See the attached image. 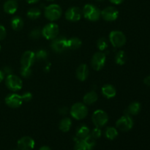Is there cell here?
<instances>
[{
  "mask_svg": "<svg viewBox=\"0 0 150 150\" xmlns=\"http://www.w3.org/2000/svg\"><path fill=\"white\" fill-rule=\"evenodd\" d=\"M101 11L97 6L92 4H86L82 10L83 17L91 21H97L100 18Z\"/></svg>",
  "mask_w": 150,
  "mask_h": 150,
  "instance_id": "cell-1",
  "label": "cell"
},
{
  "mask_svg": "<svg viewBox=\"0 0 150 150\" xmlns=\"http://www.w3.org/2000/svg\"><path fill=\"white\" fill-rule=\"evenodd\" d=\"M45 17L50 21H55L60 18L62 15V7L57 4H51L45 7Z\"/></svg>",
  "mask_w": 150,
  "mask_h": 150,
  "instance_id": "cell-2",
  "label": "cell"
},
{
  "mask_svg": "<svg viewBox=\"0 0 150 150\" xmlns=\"http://www.w3.org/2000/svg\"><path fill=\"white\" fill-rule=\"evenodd\" d=\"M70 115L77 120L84 119L88 114V109L86 105L82 103H76L73 104L70 108Z\"/></svg>",
  "mask_w": 150,
  "mask_h": 150,
  "instance_id": "cell-3",
  "label": "cell"
},
{
  "mask_svg": "<svg viewBox=\"0 0 150 150\" xmlns=\"http://www.w3.org/2000/svg\"><path fill=\"white\" fill-rule=\"evenodd\" d=\"M5 85L7 89H10L12 92H17L21 89L23 82L18 76H15L12 73L6 77Z\"/></svg>",
  "mask_w": 150,
  "mask_h": 150,
  "instance_id": "cell-4",
  "label": "cell"
},
{
  "mask_svg": "<svg viewBox=\"0 0 150 150\" xmlns=\"http://www.w3.org/2000/svg\"><path fill=\"white\" fill-rule=\"evenodd\" d=\"M41 33L45 39L54 40L58 36L59 33V29L57 24L54 23H50L42 28Z\"/></svg>",
  "mask_w": 150,
  "mask_h": 150,
  "instance_id": "cell-5",
  "label": "cell"
},
{
  "mask_svg": "<svg viewBox=\"0 0 150 150\" xmlns=\"http://www.w3.org/2000/svg\"><path fill=\"white\" fill-rule=\"evenodd\" d=\"M109 40L112 45L116 48H120L126 43V37L121 31H112L109 35Z\"/></svg>",
  "mask_w": 150,
  "mask_h": 150,
  "instance_id": "cell-6",
  "label": "cell"
},
{
  "mask_svg": "<svg viewBox=\"0 0 150 150\" xmlns=\"http://www.w3.org/2000/svg\"><path fill=\"white\" fill-rule=\"evenodd\" d=\"M133 120L130 115L125 114L120 117L116 123V126L120 130L123 132H127L131 130L133 127Z\"/></svg>",
  "mask_w": 150,
  "mask_h": 150,
  "instance_id": "cell-7",
  "label": "cell"
},
{
  "mask_svg": "<svg viewBox=\"0 0 150 150\" xmlns=\"http://www.w3.org/2000/svg\"><path fill=\"white\" fill-rule=\"evenodd\" d=\"M92 120L95 127H102L105 126L108 122V116L106 114V112H105L103 110H96L92 114Z\"/></svg>",
  "mask_w": 150,
  "mask_h": 150,
  "instance_id": "cell-8",
  "label": "cell"
},
{
  "mask_svg": "<svg viewBox=\"0 0 150 150\" xmlns=\"http://www.w3.org/2000/svg\"><path fill=\"white\" fill-rule=\"evenodd\" d=\"M51 47L55 53H62L67 49V39L64 37H57L52 40Z\"/></svg>",
  "mask_w": 150,
  "mask_h": 150,
  "instance_id": "cell-9",
  "label": "cell"
},
{
  "mask_svg": "<svg viewBox=\"0 0 150 150\" xmlns=\"http://www.w3.org/2000/svg\"><path fill=\"white\" fill-rule=\"evenodd\" d=\"M106 57L105 54L103 52H97L92 57L91 60V65L95 70H100L103 69L105 64Z\"/></svg>",
  "mask_w": 150,
  "mask_h": 150,
  "instance_id": "cell-10",
  "label": "cell"
},
{
  "mask_svg": "<svg viewBox=\"0 0 150 150\" xmlns=\"http://www.w3.org/2000/svg\"><path fill=\"white\" fill-rule=\"evenodd\" d=\"M100 17L106 21H114L119 17V11L116 7L109 6L101 10Z\"/></svg>",
  "mask_w": 150,
  "mask_h": 150,
  "instance_id": "cell-11",
  "label": "cell"
},
{
  "mask_svg": "<svg viewBox=\"0 0 150 150\" xmlns=\"http://www.w3.org/2000/svg\"><path fill=\"white\" fill-rule=\"evenodd\" d=\"M5 103L7 106L12 108H17L22 105L23 102L21 95L16 93H12L7 95L5 98Z\"/></svg>",
  "mask_w": 150,
  "mask_h": 150,
  "instance_id": "cell-12",
  "label": "cell"
},
{
  "mask_svg": "<svg viewBox=\"0 0 150 150\" xmlns=\"http://www.w3.org/2000/svg\"><path fill=\"white\" fill-rule=\"evenodd\" d=\"M82 16V10L78 7H71L65 12V18L71 22L79 21Z\"/></svg>",
  "mask_w": 150,
  "mask_h": 150,
  "instance_id": "cell-13",
  "label": "cell"
},
{
  "mask_svg": "<svg viewBox=\"0 0 150 150\" xmlns=\"http://www.w3.org/2000/svg\"><path fill=\"white\" fill-rule=\"evenodd\" d=\"M35 142L29 136H23L18 142V148L19 150H32L35 147Z\"/></svg>",
  "mask_w": 150,
  "mask_h": 150,
  "instance_id": "cell-14",
  "label": "cell"
},
{
  "mask_svg": "<svg viewBox=\"0 0 150 150\" xmlns=\"http://www.w3.org/2000/svg\"><path fill=\"white\" fill-rule=\"evenodd\" d=\"M35 54L32 51H26L22 55L21 59V64L22 67H31L35 63Z\"/></svg>",
  "mask_w": 150,
  "mask_h": 150,
  "instance_id": "cell-15",
  "label": "cell"
},
{
  "mask_svg": "<svg viewBox=\"0 0 150 150\" xmlns=\"http://www.w3.org/2000/svg\"><path fill=\"white\" fill-rule=\"evenodd\" d=\"M76 78L81 81H84L89 76V69L86 64H81L78 67L76 72Z\"/></svg>",
  "mask_w": 150,
  "mask_h": 150,
  "instance_id": "cell-16",
  "label": "cell"
},
{
  "mask_svg": "<svg viewBox=\"0 0 150 150\" xmlns=\"http://www.w3.org/2000/svg\"><path fill=\"white\" fill-rule=\"evenodd\" d=\"M18 4L16 0H7L4 3L3 9L6 13L10 15H13L17 11Z\"/></svg>",
  "mask_w": 150,
  "mask_h": 150,
  "instance_id": "cell-17",
  "label": "cell"
},
{
  "mask_svg": "<svg viewBox=\"0 0 150 150\" xmlns=\"http://www.w3.org/2000/svg\"><path fill=\"white\" fill-rule=\"evenodd\" d=\"M101 91H102L103 95L108 99L114 98L116 96V94H117V90H116L115 87L111 84L104 85L102 87Z\"/></svg>",
  "mask_w": 150,
  "mask_h": 150,
  "instance_id": "cell-18",
  "label": "cell"
},
{
  "mask_svg": "<svg viewBox=\"0 0 150 150\" xmlns=\"http://www.w3.org/2000/svg\"><path fill=\"white\" fill-rule=\"evenodd\" d=\"M98 100V95L95 91H91L84 95L83 98V103L85 105H92Z\"/></svg>",
  "mask_w": 150,
  "mask_h": 150,
  "instance_id": "cell-19",
  "label": "cell"
},
{
  "mask_svg": "<svg viewBox=\"0 0 150 150\" xmlns=\"http://www.w3.org/2000/svg\"><path fill=\"white\" fill-rule=\"evenodd\" d=\"M142 109V105L139 102H133L129 105L127 108V114L128 115H137Z\"/></svg>",
  "mask_w": 150,
  "mask_h": 150,
  "instance_id": "cell-20",
  "label": "cell"
},
{
  "mask_svg": "<svg viewBox=\"0 0 150 150\" xmlns=\"http://www.w3.org/2000/svg\"><path fill=\"white\" fill-rule=\"evenodd\" d=\"M72 126V121L70 118L68 117H64L62 120L60 121L59 125V127L61 131L64 132V133H67L70 130Z\"/></svg>",
  "mask_w": 150,
  "mask_h": 150,
  "instance_id": "cell-21",
  "label": "cell"
},
{
  "mask_svg": "<svg viewBox=\"0 0 150 150\" xmlns=\"http://www.w3.org/2000/svg\"><path fill=\"white\" fill-rule=\"evenodd\" d=\"M10 24L13 29H14L15 31H20L23 27V21L19 16H14L11 19Z\"/></svg>",
  "mask_w": 150,
  "mask_h": 150,
  "instance_id": "cell-22",
  "label": "cell"
},
{
  "mask_svg": "<svg viewBox=\"0 0 150 150\" xmlns=\"http://www.w3.org/2000/svg\"><path fill=\"white\" fill-rule=\"evenodd\" d=\"M89 134H90V130H89V127L86 125H83L79 126L76 130V137L79 138V139H85Z\"/></svg>",
  "mask_w": 150,
  "mask_h": 150,
  "instance_id": "cell-23",
  "label": "cell"
},
{
  "mask_svg": "<svg viewBox=\"0 0 150 150\" xmlns=\"http://www.w3.org/2000/svg\"><path fill=\"white\" fill-rule=\"evenodd\" d=\"M82 45V42L79 38H72L67 40V48L72 50L79 49Z\"/></svg>",
  "mask_w": 150,
  "mask_h": 150,
  "instance_id": "cell-24",
  "label": "cell"
},
{
  "mask_svg": "<svg viewBox=\"0 0 150 150\" xmlns=\"http://www.w3.org/2000/svg\"><path fill=\"white\" fill-rule=\"evenodd\" d=\"M26 15L29 18L32 19V20H36L40 17L41 11L38 7H32L28 10Z\"/></svg>",
  "mask_w": 150,
  "mask_h": 150,
  "instance_id": "cell-25",
  "label": "cell"
},
{
  "mask_svg": "<svg viewBox=\"0 0 150 150\" xmlns=\"http://www.w3.org/2000/svg\"><path fill=\"white\" fill-rule=\"evenodd\" d=\"M127 61V55L124 51H119L115 57V62L119 65H123Z\"/></svg>",
  "mask_w": 150,
  "mask_h": 150,
  "instance_id": "cell-26",
  "label": "cell"
},
{
  "mask_svg": "<svg viewBox=\"0 0 150 150\" xmlns=\"http://www.w3.org/2000/svg\"><path fill=\"white\" fill-rule=\"evenodd\" d=\"M74 141L76 142L74 150H89L87 145L83 139H81L76 137L74 139Z\"/></svg>",
  "mask_w": 150,
  "mask_h": 150,
  "instance_id": "cell-27",
  "label": "cell"
},
{
  "mask_svg": "<svg viewBox=\"0 0 150 150\" xmlns=\"http://www.w3.org/2000/svg\"><path fill=\"white\" fill-rule=\"evenodd\" d=\"M118 131L114 127H108L105 130V136L109 140H114L118 136Z\"/></svg>",
  "mask_w": 150,
  "mask_h": 150,
  "instance_id": "cell-28",
  "label": "cell"
},
{
  "mask_svg": "<svg viewBox=\"0 0 150 150\" xmlns=\"http://www.w3.org/2000/svg\"><path fill=\"white\" fill-rule=\"evenodd\" d=\"M83 140H84L85 142H86L89 150L93 149V148L95 147V144H96V139H95V138H93L92 136H91V134H89V136H86L85 139H83Z\"/></svg>",
  "mask_w": 150,
  "mask_h": 150,
  "instance_id": "cell-29",
  "label": "cell"
},
{
  "mask_svg": "<svg viewBox=\"0 0 150 150\" xmlns=\"http://www.w3.org/2000/svg\"><path fill=\"white\" fill-rule=\"evenodd\" d=\"M97 45H98V49H99L100 51H105V50L108 48V42H107L105 38H100V39L98 40Z\"/></svg>",
  "mask_w": 150,
  "mask_h": 150,
  "instance_id": "cell-30",
  "label": "cell"
},
{
  "mask_svg": "<svg viewBox=\"0 0 150 150\" xmlns=\"http://www.w3.org/2000/svg\"><path fill=\"white\" fill-rule=\"evenodd\" d=\"M35 54V59L38 60H44L48 57V53L45 50L40 49Z\"/></svg>",
  "mask_w": 150,
  "mask_h": 150,
  "instance_id": "cell-31",
  "label": "cell"
},
{
  "mask_svg": "<svg viewBox=\"0 0 150 150\" xmlns=\"http://www.w3.org/2000/svg\"><path fill=\"white\" fill-rule=\"evenodd\" d=\"M20 73L23 78L27 79V78L30 77L32 75V70L31 67H22L20 69Z\"/></svg>",
  "mask_w": 150,
  "mask_h": 150,
  "instance_id": "cell-32",
  "label": "cell"
},
{
  "mask_svg": "<svg viewBox=\"0 0 150 150\" xmlns=\"http://www.w3.org/2000/svg\"><path fill=\"white\" fill-rule=\"evenodd\" d=\"M40 35H42L40 29H34L33 30H32V32H30V34H29V37H30L32 39L37 40L40 37Z\"/></svg>",
  "mask_w": 150,
  "mask_h": 150,
  "instance_id": "cell-33",
  "label": "cell"
},
{
  "mask_svg": "<svg viewBox=\"0 0 150 150\" xmlns=\"http://www.w3.org/2000/svg\"><path fill=\"white\" fill-rule=\"evenodd\" d=\"M101 135H102V131L100 130V127H95L92 130V133H91V136L93 138H95V139H98L99 138H100Z\"/></svg>",
  "mask_w": 150,
  "mask_h": 150,
  "instance_id": "cell-34",
  "label": "cell"
},
{
  "mask_svg": "<svg viewBox=\"0 0 150 150\" xmlns=\"http://www.w3.org/2000/svg\"><path fill=\"white\" fill-rule=\"evenodd\" d=\"M7 35V31L4 26L0 24V40H3L6 38Z\"/></svg>",
  "mask_w": 150,
  "mask_h": 150,
  "instance_id": "cell-35",
  "label": "cell"
},
{
  "mask_svg": "<svg viewBox=\"0 0 150 150\" xmlns=\"http://www.w3.org/2000/svg\"><path fill=\"white\" fill-rule=\"evenodd\" d=\"M21 96L22 98H23V100L25 101V102H29V101H30L32 99V95L29 92H25Z\"/></svg>",
  "mask_w": 150,
  "mask_h": 150,
  "instance_id": "cell-36",
  "label": "cell"
},
{
  "mask_svg": "<svg viewBox=\"0 0 150 150\" xmlns=\"http://www.w3.org/2000/svg\"><path fill=\"white\" fill-rule=\"evenodd\" d=\"M2 71L4 72V74H7V76H8V75L12 74V72H13V70H12L11 67H8V66H6V67H4V69H3Z\"/></svg>",
  "mask_w": 150,
  "mask_h": 150,
  "instance_id": "cell-37",
  "label": "cell"
},
{
  "mask_svg": "<svg viewBox=\"0 0 150 150\" xmlns=\"http://www.w3.org/2000/svg\"><path fill=\"white\" fill-rule=\"evenodd\" d=\"M68 112V109H67V107H62L59 109V113L62 115H66Z\"/></svg>",
  "mask_w": 150,
  "mask_h": 150,
  "instance_id": "cell-38",
  "label": "cell"
},
{
  "mask_svg": "<svg viewBox=\"0 0 150 150\" xmlns=\"http://www.w3.org/2000/svg\"><path fill=\"white\" fill-rule=\"evenodd\" d=\"M144 83L146 86H150V76H146V77L144 79Z\"/></svg>",
  "mask_w": 150,
  "mask_h": 150,
  "instance_id": "cell-39",
  "label": "cell"
},
{
  "mask_svg": "<svg viewBox=\"0 0 150 150\" xmlns=\"http://www.w3.org/2000/svg\"><path fill=\"white\" fill-rule=\"evenodd\" d=\"M112 4H120L125 1V0H109Z\"/></svg>",
  "mask_w": 150,
  "mask_h": 150,
  "instance_id": "cell-40",
  "label": "cell"
},
{
  "mask_svg": "<svg viewBox=\"0 0 150 150\" xmlns=\"http://www.w3.org/2000/svg\"><path fill=\"white\" fill-rule=\"evenodd\" d=\"M4 76H5V74L4 73V72L0 70V83L4 79Z\"/></svg>",
  "mask_w": 150,
  "mask_h": 150,
  "instance_id": "cell-41",
  "label": "cell"
},
{
  "mask_svg": "<svg viewBox=\"0 0 150 150\" xmlns=\"http://www.w3.org/2000/svg\"><path fill=\"white\" fill-rule=\"evenodd\" d=\"M40 0H26V2L28 3V4H35V3L38 2Z\"/></svg>",
  "mask_w": 150,
  "mask_h": 150,
  "instance_id": "cell-42",
  "label": "cell"
},
{
  "mask_svg": "<svg viewBox=\"0 0 150 150\" xmlns=\"http://www.w3.org/2000/svg\"><path fill=\"white\" fill-rule=\"evenodd\" d=\"M39 150H51V148L48 146H43L40 148Z\"/></svg>",
  "mask_w": 150,
  "mask_h": 150,
  "instance_id": "cell-43",
  "label": "cell"
},
{
  "mask_svg": "<svg viewBox=\"0 0 150 150\" xmlns=\"http://www.w3.org/2000/svg\"><path fill=\"white\" fill-rule=\"evenodd\" d=\"M46 1H54V0H46Z\"/></svg>",
  "mask_w": 150,
  "mask_h": 150,
  "instance_id": "cell-44",
  "label": "cell"
},
{
  "mask_svg": "<svg viewBox=\"0 0 150 150\" xmlns=\"http://www.w3.org/2000/svg\"><path fill=\"white\" fill-rule=\"evenodd\" d=\"M12 150H18V149H12Z\"/></svg>",
  "mask_w": 150,
  "mask_h": 150,
  "instance_id": "cell-45",
  "label": "cell"
},
{
  "mask_svg": "<svg viewBox=\"0 0 150 150\" xmlns=\"http://www.w3.org/2000/svg\"><path fill=\"white\" fill-rule=\"evenodd\" d=\"M97 1H103V0H97Z\"/></svg>",
  "mask_w": 150,
  "mask_h": 150,
  "instance_id": "cell-46",
  "label": "cell"
},
{
  "mask_svg": "<svg viewBox=\"0 0 150 150\" xmlns=\"http://www.w3.org/2000/svg\"><path fill=\"white\" fill-rule=\"evenodd\" d=\"M0 51H1V45H0Z\"/></svg>",
  "mask_w": 150,
  "mask_h": 150,
  "instance_id": "cell-47",
  "label": "cell"
},
{
  "mask_svg": "<svg viewBox=\"0 0 150 150\" xmlns=\"http://www.w3.org/2000/svg\"><path fill=\"white\" fill-rule=\"evenodd\" d=\"M16 1H19V0H16Z\"/></svg>",
  "mask_w": 150,
  "mask_h": 150,
  "instance_id": "cell-48",
  "label": "cell"
}]
</instances>
